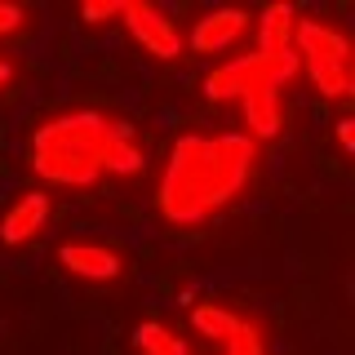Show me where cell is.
Instances as JSON below:
<instances>
[{"label": "cell", "instance_id": "6da1fadb", "mask_svg": "<svg viewBox=\"0 0 355 355\" xmlns=\"http://www.w3.org/2000/svg\"><path fill=\"white\" fill-rule=\"evenodd\" d=\"M31 169L58 187H89L98 173H138L142 151L129 125L98 111L53 116L31 138Z\"/></svg>", "mask_w": 355, "mask_h": 355}, {"label": "cell", "instance_id": "7c38bea8", "mask_svg": "<svg viewBox=\"0 0 355 355\" xmlns=\"http://www.w3.org/2000/svg\"><path fill=\"white\" fill-rule=\"evenodd\" d=\"M133 347H138L142 355H187L182 338H178V333H169L164 324H155V320H147V324L133 329Z\"/></svg>", "mask_w": 355, "mask_h": 355}, {"label": "cell", "instance_id": "4fadbf2b", "mask_svg": "<svg viewBox=\"0 0 355 355\" xmlns=\"http://www.w3.org/2000/svg\"><path fill=\"white\" fill-rule=\"evenodd\" d=\"M222 347H227V355H266V347H262V329L253 324V320H240L236 333H231Z\"/></svg>", "mask_w": 355, "mask_h": 355}, {"label": "cell", "instance_id": "5bb4252c", "mask_svg": "<svg viewBox=\"0 0 355 355\" xmlns=\"http://www.w3.org/2000/svg\"><path fill=\"white\" fill-rule=\"evenodd\" d=\"M80 14H85V22H107V18L120 14V5H116V0H107V5H85Z\"/></svg>", "mask_w": 355, "mask_h": 355}, {"label": "cell", "instance_id": "277c9868", "mask_svg": "<svg viewBox=\"0 0 355 355\" xmlns=\"http://www.w3.org/2000/svg\"><path fill=\"white\" fill-rule=\"evenodd\" d=\"M253 142L240 138V133H227V138H214L209 147V182H205V214L222 209L231 196H240V187L249 182L253 173Z\"/></svg>", "mask_w": 355, "mask_h": 355}, {"label": "cell", "instance_id": "9a60e30c", "mask_svg": "<svg viewBox=\"0 0 355 355\" xmlns=\"http://www.w3.org/2000/svg\"><path fill=\"white\" fill-rule=\"evenodd\" d=\"M22 27V9L18 5H0V36H9V31Z\"/></svg>", "mask_w": 355, "mask_h": 355}, {"label": "cell", "instance_id": "52a82bcc", "mask_svg": "<svg viewBox=\"0 0 355 355\" xmlns=\"http://www.w3.org/2000/svg\"><path fill=\"white\" fill-rule=\"evenodd\" d=\"M44 218H49V196L44 191H27L22 200H14V209H9L5 218H0V240L9 244V249H18V244L36 240Z\"/></svg>", "mask_w": 355, "mask_h": 355}, {"label": "cell", "instance_id": "8992f818", "mask_svg": "<svg viewBox=\"0 0 355 355\" xmlns=\"http://www.w3.org/2000/svg\"><path fill=\"white\" fill-rule=\"evenodd\" d=\"M58 262L80 280H116L120 275V253L111 244H94V240H67L58 244Z\"/></svg>", "mask_w": 355, "mask_h": 355}, {"label": "cell", "instance_id": "8fae6325", "mask_svg": "<svg viewBox=\"0 0 355 355\" xmlns=\"http://www.w3.org/2000/svg\"><path fill=\"white\" fill-rule=\"evenodd\" d=\"M244 315H236V311H227V306H214V302H200L191 306V324L205 333V338H218V342H227L231 333H236Z\"/></svg>", "mask_w": 355, "mask_h": 355}, {"label": "cell", "instance_id": "e0dca14e", "mask_svg": "<svg viewBox=\"0 0 355 355\" xmlns=\"http://www.w3.org/2000/svg\"><path fill=\"white\" fill-rule=\"evenodd\" d=\"M9 80V62H0V85H5Z\"/></svg>", "mask_w": 355, "mask_h": 355}, {"label": "cell", "instance_id": "7a4b0ae2", "mask_svg": "<svg viewBox=\"0 0 355 355\" xmlns=\"http://www.w3.org/2000/svg\"><path fill=\"white\" fill-rule=\"evenodd\" d=\"M209 138H178L160 178V209L169 222L205 218V182H209Z\"/></svg>", "mask_w": 355, "mask_h": 355}, {"label": "cell", "instance_id": "30bf717a", "mask_svg": "<svg viewBox=\"0 0 355 355\" xmlns=\"http://www.w3.org/2000/svg\"><path fill=\"white\" fill-rule=\"evenodd\" d=\"M293 27H297V14L288 5H266L262 18H258V44H262V53L293 49Z\"/></svg>", "mask_w": 355, "mask_h": 355}, {"label": "cell", "instance_id": "2e32d148", "mask_svg": "<svg viewBox=\"0 0 355 355\" xmlns=\"http://www.w3.org/2000/svg\"><path fill=\"white\" fill-rule=\"evenodd\" d=\"M338 147L355 151V125H351V120H338Z\"/></svg>", "mask_w": 355, "mask_h": 355}, {"label": "cell", "instance_id": "9c48e42d", "mask_svg": "<svg viewBox=\"0 0 355 355\" xmlns=\"http://www.w3.org/2000/svg\"><path fill=\"white\" fill-rule=\"evenodd\" d=\"M240 103H244V120H249V133H253V138H275V133H280V120H284L280 89H271V85L249 89Z\"/></svg>", "mask_w": 355, "mask_h": 355}, {"label": "cell", "instance_id": "ba28073f", "mask_svg": "<svg viewBox=\"0 0 355 355\" xmlns=\"http://www.w3.org/2000/svg\"><path fill=\"white\" fill-rule=\"evenodd\" d=\"M244 27H249V14H240V9L205 14L191 31V49L196 53H218V49H227V44H236L244 36Z\"/></svg>", "mask_w": 355, "mask_h": 355}, {"label": "cell", "instance_id": "3957f363", "mask_svg": "<svg viewBox=\"0 0 355 355\" xmlns=\"http://www.w3.org/2000/svg\"><path fill=\"white\" fill-rule=\"evenodd\" d=\"M297 71H302V62H297L293 49H284V53H262L258 49V53H244V58L209 71L205 94L214 98V103H227V98H244L249 89H262V85L280 89L284 80H293Z\"/></svg>", "mask_w": 355, "mask_h": 355}, {"label": "cell", "instance_id": "5b68a950", "mask_svg": "<svg viewBox=\"0 0 355 355\" xmlns=\"http://www.w3.org/2000/svg\"><path fill=\"white\" fill-rule=\"evenodd\" d=\"M120 18H125L129 36L147 53H155V58H178V53H182V36H178V27L160 14V9L129 0V5H120Z\"/></svg>", "mask_w": 355, "mask_h": 355}]
</instances>
